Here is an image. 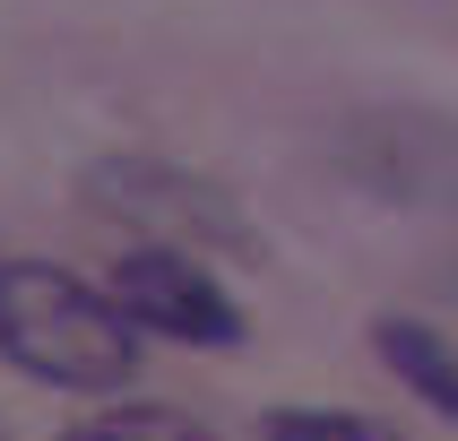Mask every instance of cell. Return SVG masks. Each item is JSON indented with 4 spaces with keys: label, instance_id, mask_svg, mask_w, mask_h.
Masks as SVG:
<instances>
[{
    "label": "cell",
    "instance_id": "obj_1",
    "mask_svg": "<svg viewBox=\"0 0 458 441\" xmlns=\"http://www.w3.org/2000/svg\"><path fill=\"white\" fill-rule=\"evenodd\" d=\"M0 355L70 398H113L122 381H139L130 311L52 259H0Z\"/></svg>",
    "mask_w": 458,
    "mask_h": 441
},
{
    "label": "cell",
    "instance_id": "obj_2",
    "mask_svg": "<svg viewBox=\"0 0 458 441\" xmlns=\"http://www.w3.org/2000/svg\"><path fill=\"white\" fill-rule=\"evenodd\" d=\"M87 199L104 216H122V225H139L148 242H165V251H182V242H208V251H233V259L259 251L251 216H242V199L225 182L191 174V165H165V156H113V165H96Z\"/></svg>",
    "mask_w": 458,
    "mask_h": 441
},
{
    "label": "cell",
    "instance_id": "obj_3",
    "mask_svg": "<svg viewBox=\"0 0 458 441\" xmlns=\"http://www.w3.org/2000/svg\"><path fill=\"white\" fill-rule=\"evenodd\" d=\"M113 303L130 311V329H156L174 346H233L242 337V303H233L216 268L199 251H165V242H139V251L113 259Z\"/></svg>",
    "mask_w": 458,
    "mask_h": 441
},
{
    "label": "cell",
    "instance_id": "obj_4",
    "mask_svg": "<svg viewBox=\"0 0 458 441\" xmlns=\"http://www.w3.org/2000/svg\"><path fill=\"white\" fill-rule=\"evenodd\" d=\"M372 346H381V363L424 398V407L458 424V337H441L433 320H415V311H389L381 329H372Z\"/></svg>",
    "mask_w": 458,
    "mask_h": 441
},
{
    "label": "cell",
    "instance_id": "obj_5",
    "mask_svg": "<svg viewBox=\"0 0 458 441\" xmlns=\"http://www.w3.org/2000/svg\"><path fill=\"white\" fill-rule=\"evenodd\" d=\"M259 441H407V433L363 415V407H268Z\"/></svg>",
    "mask_w": 458,
    "mask_h": 441
},
{
    "label": "cell",
    "instance_id": "obj_6",
    "mask_svg": "<svg viewBox=\"0 0 458 441\" xmlns=\"http://www.w3.org/2000/svg\"><path fill=\"white\" fill-rule=\"evenodd\" d=\"M199 424L191 415H174V407H113V415H96V424H78V433H61V441H191Z\"/></svg>",
    "mask_w": 458,
    "mask_h": 441
},
{
    "label": "cell",
    "instance_id": "obj_7",
    "mask_svg": "<svg viewBox=\"0 0 458 441\" xmlns=\"http://www.w3.org/2000/svg\"><path fill=\"white\" fill-rule=\"evenodd\" d=\"M191 441H208V433H191Z\"/></svg>",
    "mask_w": 458,
    "mask_h": 441
}]
</instances>
